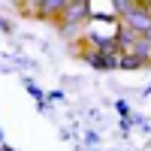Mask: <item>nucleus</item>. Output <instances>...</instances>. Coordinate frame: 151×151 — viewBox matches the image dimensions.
I'll return each mask as SVG.
<instances>
[{"mask_svg": "<svg viewBox=\"0 0 151 151\" xmlns=\"http://www.w3.org/2000/svg\"><path fill=\"white\" fill-rule=\"evenodd\" d=\"M145 60L142 58H136V55H121L118 58V67H124V70H136V67H142Z\"/></svg>", "mask_w": 151, "mask_h": 151, "instance_id": "5", "label": "nucleus"}, {"mask_svg": "<svg viewBox=\"0 0 151 151\" xmlns=\"http://www.w3.org/2000/svg\"><path fill=\"white\" fill-rule=\"evenodd\" d=\"M64 6H67V0H42V3L36 6L33 15H36V18H55V15L64 12Z\"/></svg>", "mask_w": 151, "mask_h": 151, "instance_id": "3", "label": "nucleus"}, {"mask_svg": "<svg viewBox=\"0 0 151 151\" xmlns=\"http://www.w3.org/2000/svg\"><path fill=\"white\" fill-rule=\"evenodd\" d=\"M121 18H124V27H130L133 33H139V36H145L151 30V9L145 3H136L130 12H124Z\"/></svg>", "mask_w": 151, "mask_h": 151, "instance_id": "2", "label": "nucleus"}, {"mask_svg": "<svg viewBox=\"0 0 151 151\" xmlns=\"http://www.w3.org/2000/svg\"><path fill=\"white\" fill-rule=\"evenodd\" d=\"M130 55H136V58H142L145 64H151V42H148V36H136L133 40V45L127 48Z\"/></svg>", "mask_w": 151, "mask_h": 151, "instance_id": "4", "label": "nucleus"}, {"mask_svg": "<svg viewBox=\"0 0 151 151\" xmlns=\"http://www.w3.org/2000/svg\"><path fill=\"white\" fill-rule=\"evenodd\" d=\"M139 3H142V0H139Z\"/></svg>", "mask_w": 151, "mask_h": 151, "instance_id": "12", "label": "nucleus"}, {"mask_svg": "<svg viewBox=\"0 0 151 151\" xmlns=\"http://www.w3.org/2000/svg\"><path fill=\"white\" fill-rule=\"evenodd\" d=\"M91 12V3L88 0H67L64 12H60V21H64V33H76V27L88 18Z\"/></svg>", "mask_w": 151, "mask_h": 151, "instance_id": "1", "label": "nucleus"}, {"mask_svg": "<svg viewBox=\"0 0 151 151\" xmlns=\"http://www.w3.org/2000/svg\"><path fill=\"white\" fill-rule=\"evenodd\" d=\"M0 151H12V148H6V145H3V142H0Z\"/></svg>", "mask_w": 151, "mask_h": 151, "instance_id": "8", "label": "nucleus"}, {"mask_svg": "<svg viewBox=\"0 0 151 151\" xmlns=\"http://www.w3.org/2000/svg\"><path fill=\"white\" fill-rule=\"evenodd\" d=\"M40 3H42V0H21V6L27 9V12H36V6H40Z\"/></svg>", "mask_w": 151, "mask_h": 151, "instance_id": "7", "label": "nucleus"}, {"mask_svg": "<svg viewBox=\"0 0 151 151\" xmlns=\"http://www.w3.org/2000/svg\"><path fill=\"white\" fill-rule=\"evenodd\" d=\"M145 36H148V42H151V30H148V33H145Z\"/></svg>", "mask_w": 151, "mask_h": 151, "instance_id": "10", "label": "nucleus"}, {"mask_svg": "<svg viewBox=\"0 0 151 151\" xmlns=\"http://www.w3.org/2000/svg\"><path fill=\"white\" fill-rule=\"evenodd\" d=\"M0 142H3V133H0Z\"/></svg>", "mask_w": 151, "mask_h": 151, "instance_id": "11", "label": "nucleus"}, {"mask_svg": "<svg viewBox=\"0 0 151 151\" xmlns=\"http://www.w3.org/2000/svg\"><path fill=\"white\" fill-rule=\"evenodd\" d=\"M136 3H139V0H112V6H115V12L118 15H124V12H130Z\"/></svg>", "mask_w": 151, "mask_h": 151, "instance_id": "6", "label": "nucleus"}, {"mask_svg": "<svg viewBox=\"0 0 151 151\" xmlns=\"http://www.w3.org/2000/svg\"><path fill=\"white\" fill-rule=\"evenodd\" d=\"M142 3H145V6H148V9H151V0H142Z\"/></svg>", "mask_w": 151, "mask_h": 151, "instance_id": "9", "label": "nucleus"}]
</instances>
